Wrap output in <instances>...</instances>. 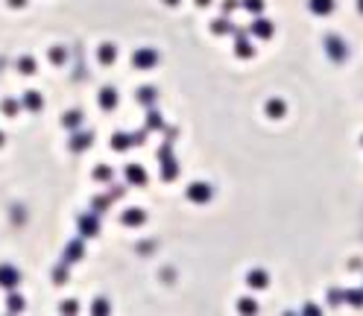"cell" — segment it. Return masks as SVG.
Here are the masks:
<instances>
[{
  "instance_id": "1",
  "label": "cell",
  "mask_w": 363,
  "mask_h": 316,
  "mask_svg": "<svg viewBox=\"0 0 363 316\" xmlns=\"http://www.w3.org/2000/svg\"><path fill=\"white\" fill-rule=\"evenodd\" d=\"M132 65L138 67V70H150V67L158 65V53L150 50V47H141V50L132 53Z\"/></svg>"
},
{
  "instance_id": "2",
  "label": "cell",
  "mask_w": 363,
  "mask_h": 316,
  "mask_svg": "<svg viewBox=\"0 0 363 316\" xmlns=\"http://www.w3.org/2000/svg\"><path fill=\"white\" fill-rule=\"evenodd\" d=\"M158 161L164 164V173H161V176H164V179L170 182V179H173L176 173H179V164L173 161V152H170V141H167V144H164V147L158 150Z\"/></svg>"
},
{
  "instance_id": "3",
  "label": "cell",
  "mask_w": 363,
  "mask_h": 316,
  "mask_svg": "<svg viewBox=\"0 0 363 316\" xmlns=\"http://www.w3.org/2000/svg\"><path fill=\"white\" fill-rule=\"evenodd\" d=\"M188 199L196 202V205H205V202L211 199V184H208V182H193V184H188Z\"/></svg>"
},
{
  "instance_id": "4",
  "label": "cell",
  "mask_w": 363,
  "mask_h": 316,
  "mask_svg": "<svg viewBox=\"0 0 363 316\" xmlns=\"http://www.w3.org/2000/svg\"><path fill=\"white\" fill-rule=\"evenodd\" d=\"M18 284H21V272H18L15 266H9V264H0V287L15 290Z\"/></svg>"
},
{
  "instance_id": "5",
  "label": "cell",
  "mask_w": 363,
  "mask_h": 316,
  "mask_svg": "<svg viewBox=\"0 0 363 316\" xmlns=\"http://www.w3.org/2000/svg\"><path fill=\"white\" fill-rule=\"evenodd\" d=\"M117 102H120V94H117V88L105 85L103 91H100V109H103V112H114V109H117Z\"/></svg>"
},
{
  "instance_id": "6",
  "label": "cell",
  "mask_w": 363,
  "mask_h": 316,
  "mask_svg": "<svg viewBox=\"0 0 363 316\" xmlns=\"http://www.w3.org/2000/svg\"><path fill=\"white\" fill-rule=\"evenodd\" d=\"M249 33L255 35V38H270V35L276 33V27H273L267 18H252V24H249Z\"/></svg>"
},
{
  "instance_id": "7",
  "label": "cell",
  "mask_w": 363,
  "mask_h": 316,
  "mask_svg": "<svg viewBox=\"0 0 363 316\" xmlns=\"http://www.w3.org/2000/svg\"><path fill=\"white\" fill-rule=\"evenodd\" d=\"M120 220H123V226L138 229V226H144V223H147V211H141V208H126Z\"/></svg>"
},
{
  "instance_id": "8",
  "label": "cell",
  "mask_w": 363,
  "mask_h": 316,
  "mask_svg": "<svg viewBox=\"0 0 363 316\" xmlns=\"http://www.w3.org/2000/svg\"><path fill=\"white\" fill-rule=\"evenodd\" d=\"M126 182L135 184V187H144L147 184V170L141 164H126Z\"/></svg>"
},
{
  "instance_id": "9",
  "label": "cell",
  "mask_w": 363,
  "mask_h": 316,
  "mask_svg": "<svg viewBox=\"0 0 363 316\" xmlns=\"http://www.w3.org/2000/svg\"><path fill=\"white\" fill-rule=\"evenodd\" d=\"M91 144H94V135H91V132H76V129H73V135H70V150H73V152L88 150Z\"/></svg>"
},
{
  "instance_id": "10",
  "label": "cell",
  "mask_w": 363,
  "mask_h": 316,
  "mask_svg": "<svg viewBox=\"0 0 363 316\" xmlns=\"http://www.w3.org/2000/svg\"><path fill=\"white\" fill-rule=\"evenodd\" d=\"M129 147H135V138L129 132H114L111 135V150L114 152H126Z\"/></svg>"
},
{
  "instance_id": "11",
  "label": "cell",
  "mask_w": 363,
  "mask_h": 316,
  "mask_svg": "<svg viewBox=\"0 0 363 316\" xmlns=\"http://www.w3.org/2000/svg\"><path fill=\"white\" fill-rule=\"evenodd\" d=\"M97 232H100V223H97V217H94V214L79 217V234H82V237H94Z\"/></svg>"
},
{
  "instance_id": "12",
  "label": "cell",
  "mask_w": 363,
  "mask_h": 316,
  "mask_svg": "<svg viewBox=\"0 0 363 316\" xmlns=\"http://www.w3.org/2000/svg\"><path fill=\"white\" fill-rule=\"evenodd\" d=\"M82 261V240H73L65 246V255H62V264H76Z\"/></svg>"
},
{
  "instance_id": "13",
  "label": "cell",
  "mask_w": 363,
  "mask_h": 316,
  "mask_svg": "<svg viewBox=\"0 0 363 316\" xmlns=\"http://www.w3.org/2000/svg\"><path fill=\"white\" fill-rule=\"evenodd\" d=\"M234 53H237L240 59H252V53H255L252 41H249V38H246L243 33H237V41H234Z\"/></svg>"
},
{
  "instance_id": "14",
  "label": "cell",
  "mask_w": 363,
  "mask_h": 316,
  "mask_svg": "<svg viewBox=\"0 0 363 316\" xmlns=\"http://www.w3.org/2000/svg\"><path fill=\"white\" fill-rule=\"evenodd\" d=\"M21 106H24L27 112H41L44 100H41V94H38V91H27V94H24V100H21Z\"/></svg>"
},
{
  "instance_id": "15",
  "label": "cell",
  "mask_w": 363,
  "mask_h": 316,
  "mask_svg": "<svg viewBox=\"0 0 363 316\" xmlns=\"http://www.w3.org/2000/svg\"><path fill=\"white\" fill-rule=\"evenodd\" d=\"M308 6H311L313 15H319V18H325L334 12V0H308Z\"/></svg>"
},
{
  "instance_id": "16",
  "label": "cell",
  "mask_w": 363,
  "mask_h": 316,
  "mask_svg": "<svg viewBox=\"0 0 363 316\" xmlns=\"http://www.w3.org/2000/svg\"><path fill=\"white\" fill-rule=\"evenodd\" d=\"M100 65H114V59H117V47L111 44V41H105V44H100Z\"/></svg>"
},
{
  "instance_id": "17",
  "label": "cell",
  "mask_w": 363,
  "mask_h": 316,
  "mask_svg": "<svg viewBox=\"0 0 363 316\" xmlns=\"http://www.w3.org/2000/svg\"><path fill=\"white\" fill-rule=\"evenodd\" d=\"M246 284H249V287H255V290H261V287H267V284H270V275H267L264 269H252V272L246 275Z\"/></svg>"
},
{
  "instance_id": "18",
  "label": "cell",
  "mask_w": 363,
  "mask_h": 316,
  "mask_svg": "<svg viewBox=\"0 0 363 316\" xmlns=\"http://www.w3.org/2000/svg\"><path fill=\"white\" fill-rule=\"evenodd\" d=\"M158 97V88H153V85H144L138 94H135V100L144 102V106H153V100Z\"/></svg>"
},
{
  "instance_id": "19",
  "label": "cell",
  "mask_w": 363,
  "mask_h": 316,
  "mask_svg": "<svg viewBox=\"0 0 363 316\" xmlns=\"http://www.w3.org/2000/svg\"><path fill=\"white\" fill-rule=\"evenodd\" d=\"M211 30H214L217 35H225V33H240V30H237V27H234V24H231L228 18H220V21H214V27H211Z\"/></svg>"
},
{
  "instance_id": "20",
  "label": "cell",
  "mask_w": 363,
  "mask_h": 316,
  "mask_svg": "<svg viewBox=\"0 0 363 316\" xmlns=\"http://www.w3.org/2000/svg\"><path fill=\"white\" fill-rule=\"evenodd\" d=\"M94 179H97V182H103V184L114 182V170H111V167H105V164H100L97 170H94Z\"/></svg>"
},
{
  "instance_id": "21",
  "label": "cell",
  "mask_w": 363,
  "mask_h": 316,
  "mask_svg": "<svg viewBox=\"0 0 363 316\" xmlns=\"http://www.w3.org/2000/svg\"><path fill=\"white\" fill-rule=\"evenodd\" d=\"M325 47H328V53L334 56V59H343V56H346V47H343V44H340V38H334V35L328 38V44H325Z\"/></svg>"
},
{
  "instance_id": "22",
  "label": "cell",
  "mask_w": 363,
  "mask_h": 316,
  "mask_svg": "<svg viewBox=\"0 0 363 316\" xmlns=\"http://www.w3.org/2000/svg\"><path fill=\"white\" fill-rule=\"evenodd\" d=\"M147 129H164V120H161V115H158L153 106H150V112H147Z\"/></svg>"
},
{
  "instance_id": "23",
  "label": "cell",
  "mask_w": 363,
  "mask_h": 316,
  "mask_svg": "<svg viewBox=\"0 0 363 316\" xmlns=\"http://www.w3.org/2000/svg\"><path fill=\"white\" fill-rule=\"evenodd\" d=\"M79 123H82V112H68V115L62 117V126H65V129H76Z\"/></svg>"
},
{
  "instance_id": "24",
  "label": "cell",
  "mask_w": 363,
  "mask_h": 316,
  "mask_svg": "<svg viewBox=\"0 0 363 316\" xmlns=\"http://www.w3.org/2000/svg\"><path fill=\"white\" fill-rule=\"evenodd\" d=\"M284 109H287L284 100H270L267 102V115L270 117H284Z\"/></svg>"
},
{
  "instance_id": "25",
  "label": "cell",
  "mask_w": 363,
  "mask_h": 316,
  "mask_svg": "<svg viewBox=\"0 0 363 316\" xmlns=\"http://www.w3.org/2000/svg\"><path fill=\"white\" fill-rule=\"evenodd\" d=\"M343 299H346L348 304H354V307H360V304H363V290H346V293H343Z\"/></svg>"
},
{
  "instance_id": "26",
  "label": "cell",
  "mask_w": 363,
  "mask_h": 316,
  "mask_svg": "<svg viewBox=\"0 0 363 316\" xmlns=\"http://www.w3.org/2000/svg\"><path fill=\"white\" fill-rule=\"evenodd\" d=\"M0 109H3V115L12 117V115H18V112H21V102H18V100H3V102H0Z\"/></svg>"
},
{
  "instance_id": "27",
  "label": "cell",
  "mask_w": 363,
  "mask_h": 316,
  "mask_svg": "<svg viewBox=\"0 0 363 316\" xmlns=\"http://www.w3.org/2000/svg\"><path fill=\"white\" fill-rule=\"evenodd\" d=\"M18 70H21V73H35V59L24 56V59L18 62Z\"/></svg>"
},
{
  "instance_id": "28",
  "label": "cell",
  "mask_w": 363,
  "mask_h": 316,
  "mask_svg": "<svg viewBox=\"0 0 363 316\" xmlns=\"http://www.w3.org/2000/svg\"><path fill=\"white\" fill-rule=\"evenodd\" d=\"M111 199H114L111 193H108V196H94V202H91V205H94V211H105V208L111 205Z\"/></svg>"
},
{
  "instance_id": "29",
  "label": "cell",
  "mask_w": 363,
  "mask_h": 316,
  "mask_svg": "<svg viewBox=\"0 0 363 316\" xmlns=\"http://www.w3.org/2000/svg\"><path fill=\"white\" fill-rule=\"evenodd\" d=\"M237 310H240V313H255V310H258V304H255V299H240Z\"/></svg>"
},
{
  "instance_id": "30",
  "label": "cell",
  "mask_w": 363,
  "mask_h": 316,
  "mask_svg": "<svg viewBox=\"0 0 363 316\" xmlns=\"http://www.w3.org/2000/svg\"><path fill=\"white\" fill-rule=\"evenodd\" d=\"M9 310H24V296H18V293H9Z\"/></svg>"
},
{
  "instance_id": "31",
  "label": "cell",
  "mask_w": 363,
  "mask_h": 316,
  "mask_svg": "<svg viewBox=\"0 0 363 316\" xmlns=\"http://www.w3.org/2000/svg\"><path fill=\"white\" fill-rule=\"evenodd\" d=\"M53 281H56V284H65V281H68V264L56 266V272H53Z\"/></svg>"
},
{
  "instance_id": "32",
  "label": "cell",
  "mask_w": 363,
  "mask_h": 316,
  "mask_svg": "<svg viewBox=\"0 0 363 316\" xmlns=\"http://www.w3.org/2000/svg\"><path fill=\"white\" fill-rule=\"evenodd\" d=\"M243 6H246L252 15H261V12H264V0H243Z\"/></svg>"
},
{
  "instance_id": "33",
  "label": "cell",
  "mask_w": 363,
  "mask_h": 316,
  "mask_svg": "<svg viewBox=\"0 0 363 316\" xmlns=\"http://www.w3.org/2000/svg\"><path fill=\"white\" fill-rule=\"evenodd\" d=\"M65 56H68V53H65V47H53V50H50V62L62 65V62H65Z\"/></svg>"
},
{
  "instance_id": "34",
  "label": "cell",
  "mask_w": 363,
  "mask_h": 316,
  "mask_svg": "<svg viewBox=\"0 0 363 316\" xmlns=\"http://www.w3.org/2000/svg\"><path fill=\"white\" fill-rule=\"evenodd\" d=\"M237 6H240L237 0H225V3H223V12H225V15H231V12H234Z\"/></svg>"
},
{
  "instance_id": "35",
  "label": "cell",
  "mask_w": 363,
  "mask_h": 316,
  "mask_svg": "<svg viewBox=\"0 0 363 316\" xmlns=\"http://www.w3.org/2000/svg\"><path fill=\"white\" fill-rule=\"evenodd\" d=\"M76 310H79L76 301H65V304H62V313H76Z\"/></svg>"
},
{
  "instance_id": "36",
  "label": "cell",
  "mask_w": 363,
  "mask_h": 316,
  "mask_svg": "<svg viewBox=\"0 0 363 316\" xmlns=\"http://www.w3.org/2000/svg\"><path fill=\"white\" fill-rule=\"evenodd\" d=\"M91 310H94V313H105V310H108V301H94V307H91Z\"/></svg>"
},
{
  "instance_id": "37",
  "label": "cell",
  "mask_w": 363,
  "mask_h": 316,
  "mask_svg": "<svg viewBox=\"0 0 363 316\" xmlns=\"http://www.w3.org/2000/svg\"><path fill=\"white\" fill-rule=\"evenodd\" d=\"M343 301V293L340 290H331V304H340Z\"/></svg>"
},
{
  "instance_id": "38",
  "label": "cell",
  "mask_w": 363,
  "mask_h": 316,
  "mask_svg": "<svg viewBox=\"0 0 363 316\" xmlns=\"http://www.w3.org/2000/svg\"><path fill=\"white\" fill-rule=\"evenodd\" d=\"M132 138H135V144H144V141H147V132H135Z\"/></svg>"
},
{
  "instance_id": "39",
  "label": "cell",
  "mask_w": 363,
  "mask_h": 316,
  "mask_svg": "<svg viewBox=\"0 0 363 316\" xmlns=\"http://www.w3.org/2000/svg\"><path fill=\"white\" fill-rule=\"evenodd\" d=\"M27 0H9V6H24Z\"/></svg>"
},
{
  "instance_id": "40",
  "label": "cell",
  "mask_w": 363,
  "mask_h": 316,
  "mask_svg": "<svg viewBox=\"0 0 363 316\" xmlns=\"http://www.w3.org/2000/svg\"><path fill=\"white\" fill-rule=\"evenodd\" d=\"M196 6H211V0H196Z\"/></svg>"
},
{
  "instance_id": "41",
  "label": "cell",
  "mask_w": 363,
  "mask_h": 316,
  "mask_svg": "<svg viewBox=\"0 0 363 316\" xmlns=\"http://www.w3.org/2000/svg\"><path fill=\"white\" fill-rule=\"evenodd\" d=\"M164 3H167V6H179V0H164Z\"/></svg>"
},
{
  "instance_id": "42",
  "label": "cell",
  "mask_w": 363,
  "mask_h": 316,
  "mask_svg": "<svg viewBox=\"0 0 363 316\" xmlns=\"http://www.w3.org/2000/svg\"><path fill=\"white\" fill-rule=\"evenodd\" d=\"M357 9H360V15H363V0H357Z\"/></svg>"
},
{
  "instance_id": "43",
  "label": "cell",
  "mask_w": 363,
  "mask_h": 316,
  "mask_svg": "<svg viewBox=\"0 0 363 316\" xmlns=\"http://www.w3.org/2000/svg\"><path fill=\"white\" fill-rule=\"evenodd\" d=\"M0 147H3V132H0Z\"/></svg>"
}]
</instances>
